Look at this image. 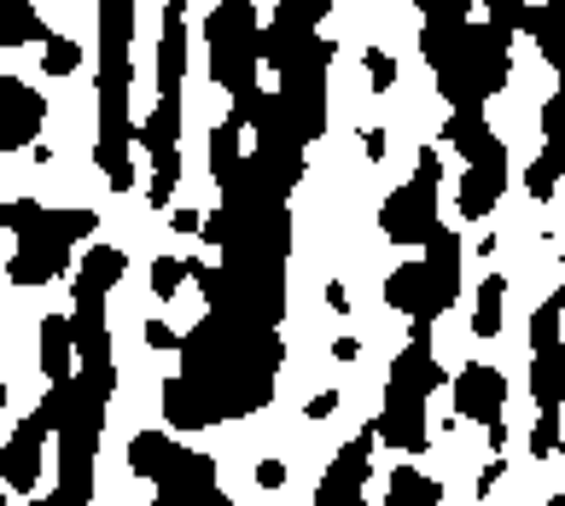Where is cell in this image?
I'll use <instances>...</instances> for the list:
<instances>
[{"label": "cell", "instance_id": "1", "mask_svg": "<svg viewBox=\"0 0 565 506\" xmlns=\"http://www.w3.org/2000/svg\"><path fill=\"white\" fill-rule=\"evenodd\" d=\"M41 122H47V105L35 88H24L18 76L0 82V152H18V146L41 140Z\"/></svg>", "mask_w": 565, "mask_h": 506}, {"label": "cell", "instance_id": "2", "mask_svg": "<svg viewBox=\"0 0 565 506\" xmlns=\"http://www.w3.org/2000/svg\"><path fill=\"white\" fill-rule=\"evenodd\" d=\"M41 437H47V426L24 419V426L7 437V449H0V477H7L12 495H30L41 483Z\"/></svg>", "mask_w": 565, "mask_h": 506}, {"label": "cell", "instance_id": "3", "mask_svg": "<svg viewBox=\"0 0 565 506\" xmlns=\"http://www.w3.org/2000/svg\"><path fill=\"white\" fill-rule=\"evenodd\" d=\"M455 390H460V413L467 419H495L501 413V373L495 367H467Z\"/></svg>", "mask_w": 565, "mask_h": 506}, {"label": "cell", "instance_id": "4", "mask_svg": "<svg viewBox=\"0 0 565 506\" xmlns=\"http://www.w3.org/2000/svg\"><path fill=\"white\" fill-rule=\"evenodd\" d=\"M122 250L117 245H88L82 250V273H76V291H88V298H106V291L122 280Z\"/></svg>", "mask_w": 565, "mask_h": 506}, {"label": "cell", "instance_id": "5", "mask_svg": "<svg viewBox=\"0 0 565 506\" xmlns=\"http://www.w3.org/2000/svg\"><path fill=\"white\" fill-rule=\"evenodd\" d=\"M71 355H76V332L65 314H53L47 326H41V373L53 378V385H71Z\"/></svg>", "mask_w": 565, "mask_h": 506}, {"label": "cell", "instance_id": "6", "mask_svg": "<svg viewBox=\"0 0 565 506\" xmlns=\"http://www.w3.org/2000/svg\"><path fill=\"white\" fill-rule=\"evenodd\" d=\"M175 454H181V449H175L163 431H140V437L129 442V472H135V477H163V472L175 466Z\"/></svg>", "mask_w": 565, "mask_h": 506}, {"label": "cell", "instance_id": "7", "mask_svg": "<svg viewBox=\"0 0 565 506\" xmlns=\"http://www.w3.org/2000/svg\"><path fill=\"white\" fill-rule=\"evenodd\" d=\"M0 41L7 47H30V41H47V24L30 0H0Z\"/></svg>", "mask_w": 565, "mask_h": 506}, {"label": "cell", "instance_id": "8", "mask_svg": "<svg viewBox=\"0 0 565 506\" xmlns=\"http://www.w3.org/2000/svg\"><path fill=\"white\" fill-rule=\"evenodd\" d=\"M181 280H193V257H163V262H152V298H158V303H170L175 291H181Z\"/></svg>", "mask_w": 565, "mask_h": 506}, {"label": "cell", "instance_id": "9", "mask_svg": "<svg viewBox=\"0 0 565 506\" xmlns=\"http://www.w3.org/2000/svg\"><path fill=\"white\" fill-rule=\"evenodd\" d=\"M76 65H82V47L71 35H47V41H41V71H47V76H71Z\"/></svg>", "mask_w": 565, "mask_h": 506}, {"label": "cell", "instance_id": "10", "mask_svg": "<svg viewBox=\"0 0 565 506\" xmlns=\"http://www.w3.org/2000/svg\"><path fill=\"white\" fill-rule=\"evenodd\" d=\"M140 337H146L152 349H175V332L163 326V321H140Z\"/></svg>", "mask_w": 565, "mask_h": 506}, {"label": "cell", "instance_id": "11", "mask_svg": "<svg viewBox=\"0 0 565 506\" xmlns=\"http://www.w3.org/2000/svg\"><path fill=\"white\" fill-rule=\"evenodd\" d=\"M257 483H263V489H280V483H286V460H263Z\"/></svg>", "mask_w": 565, "mask_h": 506}, {"label": "cell", "instance_id": "12", "mask_svg": "<svg viewBox=\"0 0 565 506\" xmlns=\"http://www.w3.org/2000/svg\"><path fill=\"white\" fill-rule=\"evenodd\" d=\"M0 408H7V378H0Z\"/></svg>", "mask_w": 565, "mask_h": 506}, {"label": "cell", "instance_id": "13", "mask_svg": "<svg viewBox=\"0 0 565 506\" xmlns=\"http://www.w3.org/2000/svg\"><path fill=\"white\" fill-rule=\"evenodd\" d=\"M0 506H7V489H0Z\"/></svg>", "mask_w": 565, "mask_h": 506}]
</instances>
